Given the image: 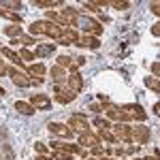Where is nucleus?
<instances>
[{"label":"nucleus","mask_w":160,"mask_h":160,"mask_svg":"<svg viewBox=\"0 0 160 160\" xmlns=\"http://www.w3.org/2000/svg\"><path fill=\"white\" fill-rule=\"evenodd\" d=\"M73 132L77 135H83V132H90V122L86 120V115L83 113H73L71 118H68V124H66Z\"/></svg>","instance_id":"nucleus-1"},{"label":"nucleus","mask_w":160,"mask_h":160,"mask_svg":"<svg viewBox=\"0 0 160 160\" xmlns=\"http://www.w3.org/2000/svg\"><path fill=\"white\" fill-rule=\"evenodd\" d=\"M120 109L130 118V122H145L148 120V113L143 111L141 105H137V102H130V105H122Z\"/></svg>","instance_id":"nucleus-2"},{"label":"nucleus","mask_w":160,"mask_h":160,"mask_svg":"<svg viewBox=\"0 0 160 160\" xmlns=\"http://www.w3.org/2000/svg\"><path fill=\"white\" fill-rule=\"evenodd\" d=\"M77 24H81L83 34H90V37H96V38L102 34V24H98L92 17H81V19H77Z\"/></svg>","instance_id":"nucleus-3"},{"label":"nucleus","mask_w":160,"mask_h":160,"mask_svg":"<svg viewBox=\"0 0 160 160\" xmlns=\"http://www.w3.org/2000/svg\"><path fill=\"white\" fill-rule=\"evenodd\" d=\"M7 75L11 77V81L15 83L17 88H30L32 86V81H30V77L22 71V68H15V66H9V71H7Z\"/></svg>","instance_id":"nucleus-4"},{"label":"nucleus","mask_w":160,"mask_h":160,"mask_svg":"<svg viewBox=\"0 0 160 160\" xmlns=\"http://www.w3.org/2000/svg\"><path fill=\"white\" fill-rule=\"evenodd\" d=\"M109 130L113 132L118 143H132V139H130V126H126V124H111Z\"/></svg>","instance_id":"nucleus-5"},{"label":"nucleus","mask_w":160,"mask_h":160,"mask_svg":"<svg viewBox=\"0 0 160 160\" xmlns=\"http://www.w3.org/2000/svg\"><path fill=\"white\" fill-rule=\"evenodd\" d=\"M149 128L148 126H130V139L137 145H143V143H149Z\"/></svg>","instance_id":"nucleus-6"},{"label":"nucleus","mask_w":160,"mask_h":160,"mask_svg":"<svg viewBox=\"0 0 160 160\" xmlns=\"http://www.w3.org/2000/svg\"><path fill=\"white\" fill-rule=\"evenodd\" d=\"M53 98L58 100L60 105H68V102H73L77 98V94L71 92L66 86H53Z\"/></svg>","instance_id":"nucleus-7"},{"label":"nucleus","mask_w":160,"mask_h":160,"mask_svg":"<svg viewBox=\"0 0 160 160\" xmlns=\"http://www.w3.org/2000/svg\"><path fill=\"white\" fill-rule=\"evenodd\" d=\"M26 75L30 77V81H41V83H43V79H45V75H47V66L41 64V62L30 64V66L26 68Z\"/></svg>","instance_id":"nucleus-8"},{"label":"nucleus","mask_w":160,"mask_h":160,"mask_svg":"<svg viewBox=\"0 0 160 160\" xmlns=\"http://www.w3.org/2000/svg\"><path fill=\"white\" fill-rule=\"evenodd\" d=\"M47 130H49L51 135L62 137V139H73V135H75L66 124H60V122H49V124H47Z\"/></svg>","instance_id":"nucleus-9"},{"label":"nucleus","mask_w":160,"mask_h":160,"mask_svg":"<svg viewBox=\"0 0 160 160\" xmlns=\"http://www.w3.org/2000/svg\"><path fill=\"white\" fill-rule=\"evenodd\" d=\"M30 105L34 107V109H41V111H47L51 109V98L47 94H43V92H38V94H32V98H30Z\"/></svg>","instance_id":"nucleus-10"},{"label":"nucleus","mask_w":160,"mask_h":160,"mask_svg":"<svg viewBox=\"0 0 160 160\" xmlns=\"http://www.w3.org/2000/svg\"><path fill=\"white\" fill-rule=\"evenodd\" d=\"M77 47H88V49H98L100 47V41L96 37H90V34H81V37L75 41Z\"/></svg>","instance_id":"nucleus-11"},{"label":"nucleus","mask_w":160,"mask_h":160,"mask_svg":"<svg viewBox=\"0 0 160 160\" xmlns=\"http://www.w3.org/2000/svg\"><path fill=\"white\" fill-rule=\"evenodd\" d=\"M64 86L68 88L71 92H75V94H79L81 90H83V86H86V81H83V77L77 73V75H68V81L64 83Z\"/></svg>","instance_id":"nucleus-12"},{"label":"nucleus","mask_w":160,"mask_h":160,"mask_svg":"<svg viewBox=\"0 0 160 160\" xmlns=\"http://www.w3.org/2000/svg\"><path fill=\"white\" fill-rule=\"evenodd\" d=\"M51 79H53V83L56 86H64L66 81H68V71L66 68H62V66H51Z\"/></svg>","instance_id":"nucleus-13"},{"label":"nucleus","mask_w":160,"mask_h":160,"mask_svg":"<svg viewBox=\"0 0 160 160\" xmlns=\"http://www.w3.org/2000/svg\"><path fill=\"white\" fill-rule=\"evenodd\" d=\"M79 145L83 149H92L94 145H100V139L96 135H92V132H83V135H79Z\"/></svg>","instance_id":"nucleus-14"},{"label":"nucleus","mask_w":160,"mask_h":160,"mask_svg":"<svg viewBox=\"0 0 160 160\" xmlns=\"http://www.w3.org/2000/svg\"><path fill=\"white\" fill-rule=\"evenodd\" d=\"M56 51V45L53 43H38L34 47V58H47Z\"/></svg>","instance_id":"nucleus-15"},{"label":"nucleus","mask_w":160,"mask_h":160,"mask_svg":"<svg viewBox=\"0 0 160 160\" xmlns=\"http://www.w3.org/2000/svg\"><path fill=\"white\" fill-rule=\"evenodd\" d=\"M47 28H49V22H47V19H38V22H32V24H30V34H32V37H38V34H47Z\"/></svg>","instance_id":"nucleus-16"},{"label":"nucleus","mask_w":160,"mask_h":160,"mask_svg":"<svg viewBox=\"0 0 160 160\" xmlns=\"http://www.w3.org/2000/svg\"><path fill=\"white\" fill-rule=\"evenodd\" d=\"M79 38V34L75 32V28H64V34L58 38L60 45H75V41Z\"/></svg>","instance_id":"nucleus-17"},{"label":"nucleus","mask_w":160,"mask_h":160,"mask_svg":"<svg viewBox=\"0 0 160 160\" xmlns=\"http://www.w3.org/2000/svg\"><path fill=\"white\" fill-rule=\"evenodd\" d=\"M0 53H2L4 58H9L11 62H15V64H17V68H22V66H24V62H22V58H19V53H17V51H13L11 47H0Z\"/></svg>","instance_id":"nucleus-18"},{"label":"nucleus","mask_w":160,"mask_h":160,"mask_svg":"<svg viewBox=\"0 0 160 160\" xmlns=\"http://www.w3.org/2000/svg\"><path fill=\"white\" fill-rule=\"evenodd\" d=\"M15 109H17V113H22V115H34V111H37L30 102H26V100H15Z\"/></svg>","instance_id":"nucleus-19"},{"label":"nucleus","mask_w":160,"mask_h":160,"mask_svg":"<svg viewBox=\"0 0 160 160\" xmlns=\"http://www.w3.org/2000/svg\"><path fill=\"white\" fill-rule=\"evenodd\" d=\"M22 7H24V4H22L19 0H0V9H7V11L17 13Z\"/></svg>","instance_id":"nucleus-20"},{"label":"nucleus","mask_w":160,"mask_h":160,"mask_svg":"<svg viewBox=\"0 0 160 160\" xmlns=\"http://www.w3.org/2000/svg\"><path fill=\"white\" fill-rule=\"evenodd\" d=\"M17 43H19V45H24L26 49H28V47H30V45H34L37 41H34L32 34H22L19 38H11V45H17Z\"/></svg>","instance_id":"nucleus-21"},{"label":"nucleus","mask_w":160,"mask_h":160,"mask_svg":"<svg viewBox=\"0 0 160 160\" xmlns=\"http://www.w3.org/2000/svg\"><path fill=\"white\" fill-rule=\"evenodd\" d=\"M4 34H7V37H11V38H19L24 32H22V26L9 24V26H4Z\"/></svg>","instance_id":"nucleus-22"},{"label":"nucleus","mask_w":160,"mask_h":160,"mask_svg":"<svg viewBox=\"0 0 160 160\" xmlns=\"http://www.w3.org/2000/svg\"><path fill=\"white\" fill-rule=\"evenodd\" d=\"M0 17H4V19H9L11 24H17V26H22V17H19L17 13H13V11H7V9H0Z\"/></svg>","instance_id":"nucleus-23"},{"label":"nucleus","mask_w":160,"mask_h":160,"mask_svg":"<svg viewBox=\"0 0 160 160\" xmlns=\"http://www.w3.org/2000/svg\"><path fill=\"white\" fill-rule=\"evenodd\" d=\"M32 4L45 9V11H51V7H60L62 2H58V0H32Z\"/></svg>","instance_id":"nucleus-24"},{"label":"nucleus","mask_w":160,"mask_h":160,"mask_svg":"<svg viewBox=\"0 0 160 160\" xmlns=\"http://www.w3.org/2000/svg\"><path fill=\"white\" fill-rule=\"evenodd\" d=\"M62 34H64V28H60V26H56V24H51V22H49V28H47V34H45V37L60 38Z\"/></svg>","instance_id":"nucleus-25"},{"label":"nucleus","mask_w":160,"mask_h":160,"mask_svg":"<svg viewBox=\"0 0 160 160\" xmlns=\"http://www.w3.org/2000/svg\"><path fill=\"white\" fill-rule=\"evenodd\" d=\"M56 160H73V154L71 152H66V149H53V154H51Z\"/></svg>","instance_id":"nucleus-26"},{"label":"nucleus","mask_w":160,"mask_h":160,"mask_svg":"<svg viewBox=\"0 0 160 160\" xmlns=\"http://www.w3.org/2000/svg\"><path fill=\"white\" fill-rule=\"evenodd\" d=\"M71 64H73V58H71V56H58V58H56V66L68 68Z\"/></svg>","instance_id":"nucleus-27"},{"label":"nucleus","mask_w":160,"mask_h":160,"mask_svg":"<svg viewBox=\"0 0 160 160\" xmlns=\"http://www.w3.org/2000/svg\"><path fill=\"white\" fill-rule=\"evenodd\" d=\"M158 79H160V77H145V86H148V88H154V92H156V94L160 92Z\"/></svg>","instance_id":"nucleus-28"},{"label":"nucleus","mask_w":160,"mask_h":160,"mask_svg":"<svg viewBox=\"0 0 160 160\" xmlns=\"http://www.w3.org/2000/svg\"><path fill=\"white\" fill-rule=\"evenodd\" d=\"M109 4L115 9V11H128V9H130V2H118V0H111Z\"/></svg>","instance_id":"nucleus-29"},{"label":"nucleus","mask_w":160,"mask_h":160,"mask_svg":"<svg viewBox=\"0 0 160 160\" xmlns=\"http://www.w3.org/2000/svg\"><path fill=\"white\" fill-rule=\"evenodd\" d=\"M109 107H111L109 102H92V105H90V109L94 111V113H100V111H107Z\"/></svg>","instance_id":"nucleus-30"},{"label":"nucleus","mask_w":160,"mask_h":160,"mask_svg":"<svg viewBox=\"0 0 160 160\" xmlns=\"http://www.w3.org/2000/svg\"><path fill=\"white\" fill-rule=\"evenodd\" d=\"M19 58H22V62H32L34 60V51H30V49H22L19 51Z\"/></svg>","instance_id":"nucleus-31"},{"label":"nucleus","mask_w":160,"mask_h":160,"mask_svg":"<svg viewBox=\"0 0 160 160\" xmlns=\"http://www.w3.org/2000/svg\"><path fill=\"white\" fill-rule=\"evenodd\" d=\"M34 152H37L38 156H45V154L49 152V145H45V143H41V141H37V143H34Z\"/></svg>","instance_id":"nucleus-32"},{"label":"nucleus","mask_w":160,"mask_h":160,"mask_svg":"<svg viewBox=\"0 0 160 160\" xmlns=\"http://www.w3.org/2000/svg\"><path fill=\"white\" fill-rule=\"evenodd\" d=\"M94 124H96L98 128H109V126H111V122H109V120H105V118H96Z\"/></svg>","instance_id":"nucleus-33"},{"label":"nucleus","mask_w":160,"mask_h":160,"mask_svg":"<svg viewBox=\"0 0 160 160\" xmlns=\"http://www.w3.org/2000/svg\"><path fill=\"white\" fill-rule=\"evenodd\" d=\"M102 154H105V149H102V145H94V148H92V156H94V158H100Z\"/></svg>","instance_id":"nucleus-34"},{"label":"nucleus","mask_w":160,"mask_h":160,"mask_svg":"<svg viewBox=\"0 0 160 160\" xmlns=\"http://www.w3.org/2000/svg\"><path fill=\"white\" fill-rule=\"evenodd\" d=\"M83 64H86V58H81V56H75L73 58V66L79 68V66H83Z\"/></svg>","instance_id":"nucleus-35"},{"label":"nucleus","mask_w":160,"mask_h":160,"mask_svg":"<svg viewBox=\"0 0 160 160\" xmlns=\"http://www.w3.org/2000/svg\"><path fill=\"white\" fill-rule=\"evenodd\" d=\"M149 11L154 13V15H160V4L158 2H149Z\"/></svg>","instance_id":"nucleus-36"},{"label":"nucleus","mask_w":160,"mask_h":160,"mask_svg":"<svg viewBox=\"0 0 160 160\" xmlns=\"http://www.w3.org/2000/svg\"><path fill=\"white\" fill-rule=\"evenodd\" d=\"M152 73H154V77H160V62L158 60L152 64Z\"/></svg>","instance_id":"nucleus-37"},{"label":"nucleus","mask_w":160,"mask_h":160,"mask_svg":"<svg viewBox=\"0 0 160 160\" xmlns=\"http://www.w3.org/2000/svg\"><path fill=\"white\" fill-rule=\"evenodd\" d=\"M7 71H9V66H7V62L0 58V75H7Z\"/></svg>","instance_id":"nucleus-38"},{"label":"nucleus","mask_w":160,"mask_h":160,"mask_svg":"<svg viewBox=\"0 0 160 160\" xmlns=\"http://www.w3.org/2000/svg\"><path fill=\"white\" fill-rule=\"evenodd\" d=\"M152 34H154V37H158V34H160V26H158V24L152 26Z\"/></svg>","instance_id":"nucleus-39"},{"label":"nucleus","mask_w":160,"mask_h":160,"mask_svg":"<svg viewBox=\"0 0 160 160\" xmlns=\"http://www.w3.org/2000/svg\"><path fill=\"white\" fill-rule=\"evenodd\" d=\"M90 160H113V158H109V156H100V158H90Z\"/></svg>","instance_id":"nucleus-40"},{"label":"nucleus","mask_w":160,"mask_h":160,"mask_svg":"<svg viewBox=\"0 0 160 160\" xmlns=\"http://www.w3.org/2000/svg\"><path fill=\"white\" fill-rule=\"evenodd\" d=\"M4 94H7V90H4V88L0 86V96H4Z\"/></svg>","instance_id":"nucleus-41"},{"label":"nucleus","mask_w":160,"mask_h":160,"mask_svg":"<svg viewBox=\"0 0 160 160\" xmlns=\"http://www.w3.org/2000/svg\"><path fill=\"white\" fill-rule=\"evenodd\" d=\"M45 160H56V158H53V156H45Z\"/></svg>","instance_id":"nucleus-42"},{"label":"nucleus","mask_w":160,"mask_h":160,"mask_svg":"<svg viewBox=\"0 0 160 160\" xmlns=\"http://www.w3.org/2000/svg\"><path fill=\"white\" fill-rule=\"evenodd\" d=\"M34 160H45V156H37V158H34Z\"/></svg>","instance_id":"nucleus-43"}]
</instances>
